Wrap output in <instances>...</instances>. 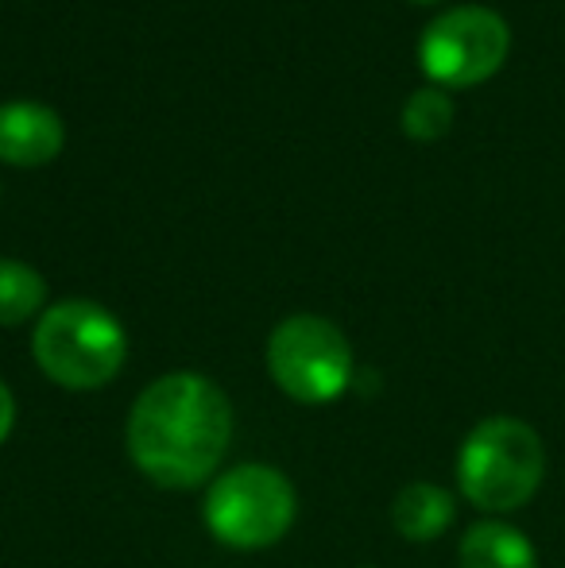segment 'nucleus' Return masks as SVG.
Listing matches in <instances>:
<instances>
[{"mask_svg":"<svg viewBox=\"0 0 565 568\" xmlns=\"http://www.w3.org/2000/svg\"><path fill=\"white\" fill-rule=\"evenodd\" d=\"M299 515V495L283 471L241 464L221 471L202 503L205 530L229 549H268L286 538Z\"/></svg>","mask_w":565,"mask_h":568,"instance_id":"nucleus-4","label":"nucleus"},{"mask_svg":"<svg viewBox=\"0 0 565 568\" xmlns=\"http://www.w3.org/2000/svg\"><path fill=\"white\" fill-rule=\"evenodd\" d=\"M415 4H437V0H415Z\"/></svg>","mask_w":565,"mask_h":568,"instance_id":"nucleus-13","label":"nucleus"},{"mask_svg":"<svg viewBox=\"0 0 565 568\" xmlns=\"http://www.w3.org/2000/svg\"><path fill=\"white\" fill-rule=\"evenodd\" d=\"M36 364L51 383L67 390H98L117 379L129 356L124 325L105 306L85 298H67L43 310L31 337Z\"/></svg>","mask_w":565,"mask_h":568,"instance_id":"nucleus-2","label":"nucleus"},{"mask_svg":"<svg viewBox=\"0 0 565 568\" xmlns=\"http://www.w3.org/2000/svg\"><path fill=\"white\" fill-rule=\"evenodd\" d=\"M62 143H67V124L54 109L36 101L0 105V163L43 166L59 159Z\"/></svg>","mask_w":565,"mask_h":568,"instance_id":"nucleus-7","label":"nucleus"},{"mask_svg":"<svg viewBox=\"0 0 565 568\" xmlns=\"http://www.w3.org/2000/svg\"><path fill=\"white\" fill-rule=\"evenodd\" d=\"M512 31L504 16L481 4H461L437 16L418 39V67L434 85L468 90L492 78L507 59Z\"/></svg>","mask_w":565,"mask_h":568,"instance_id":"nucleus-6","label":"nucleus"},{"mask_svg":"<svg viewBox=\"0 0 565 568\" xmlns=\"http://www.w3.org/2000/svg\"><path fill=\"white\" fill-rule=\"evenodd\" d=\"M450 124H453V101L442 85H423L403 105V132L411 140H423V143L442 140L450 132Z\"/></svg>","mask_w":565,"mask_h":568,"instance_id":"nucleus-11","label":"nucleus"},{"mask_svg":"<svg viewBox=\"0 0 565 568\" xmlns=\"http://www.w3.org/2000/svg\"><path fill=\"white\" fill-rule=\"evenodd\" d=\"M457 503L437 484H407L392 503V523L407 541H434L453 526Z\"/></svg>","mask_w":565,"mask_h":568,"instance_id":"nucleus-8","label":"nucleus"},{"mask_svg":"<svg viewBox=\"0 0 565 568\" xmlns=\"http://www.w3.org/2000/svg\"><path fill=\"white\" fill-rule=\"evenodd\" d=\"M546 453L538 434L519 418H488L457 453V484L473 507L504 515L538 491Z\"/></svg>","mask_w":565,"mask_h":568,"instance_id":"nucleus-3","label":"nucleus"},{"mask_svg":"<svg viewBox=\"0 0 565 568\" xmlns=\"http://www.w3.org/2000/svg\"><path fill=\"white\" fill-rule=\"evenodd\" d=\"M132 464L167 491H186L218 471L233 442V403L198 372H171L140 390L129 414Z\"/></svg>","mask_w":565,"mask_h":568,"instance_id":"nucleus-1","label":"nucleus"},{"mask_svg":"<svg viewBox=\"0 0 565 568\" xmlns=\"http://www.w3.org/2000/svg\"><path fill=\"white\" fill-rule=\"evenodd\" d=\"M461 568H538V554L515 526L481 523L461 538Z\"/></svg>","mask_w":565,"mask_h":568,"instance_id":"nucleus-9","label":"nucleus"},{"mask_svg":"<svg viewBox=\"0 0 565 568\" xmlns=\"http://www.w3.org/2000/svg\"><path fill=\"white\" fill-rule=\"evenodd\" d=\"M47 302V283L36 267L20 260H0V325L12 329L36 317Z\"/></svg>","mask_w":565,"mask_h":568,"instance_id":"nucleus-10","label":"nucleus"},{"mask_svg":"<svg viewBox=\"0 0 565 568\" xmlns=\"http://www.w3.org/2000/svg\"><path fill=\"white\" fill-rule=\"evenodd\" d=\"M12 426H16V398H12V390H8V383L0 379V445L8 442Z\"/></svg>","mask_w":565,"mask_h":568,"instance_id":"nucleus-12","label":"nucleus"},{"mask_svg":"<svg viewBox=\"0 0 565 568\" xmlns=\"http://www.w3.org/2000/svg\"><path fill=\"white\" fill-rule=\"evenodd\" d=\"M268 375L294 403L325 406L353 383V348L333 322L294 314L268 337Z\"/></svg>","mask_w":565,"mask_h":568,"instance_id":"nucleus-5","label":"nucleus"}]
</instances>
